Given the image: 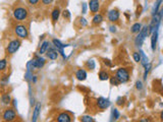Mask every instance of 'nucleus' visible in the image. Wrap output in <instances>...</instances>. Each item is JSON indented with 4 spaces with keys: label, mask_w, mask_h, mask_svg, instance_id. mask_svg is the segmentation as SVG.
<instances>
[{
    "label": "nucleus",
    "mask_w": 163,
    "mask_h": 122,
    "mask_svg": "<svg viewBox=\"0 0 163 122\" xmlns=\"http://www.w3.org/2000/svg\"><path fill=\"white\" fill-rule=\"evenodd\" d=\"M157 40H158V30H155V31L152 33V36H151V48H152V51H155V50H156Z\"/></svg>",
    "instance_id": "14"
},
{
    "label": "nucleus",
    "mask_w": 163,
    "mask_h": 122,
    "mask_svg": "<svg viewBox=\"0 0 163 122\" xmlns=\"http://www.w3.org/2000/svg\"><path fill=\"white\" fill-rule=\"evenodd\" d=\"M107 17L111 22H115L119 20V12L117 9H111L108 12Z\"/></svg>",
    "instance_id": "10"
},
{
    "label": "nucleus",
    "mask_w": 163,
    "mask_h": 122,
    "mask_svg": "<svg viewBox=\"0 0 163 122\" xmlns=\"http://www.w3.org/2000/svg\"><path fill=\"white\" fill-rule=\"evenodd\" d=\"M89 7H90V10L92 13H97L99 11V8H100V1L98 0H91L89 2Z\"/></svg>",
    "instance_id": "12"
},
{
    "label": "nucleus",
    "mask_w": 163,
    "mask_h": 122,
    "mask_svg": "<svg viewBox=\"0 0 163 122\" xmlns=\"http://www.w3.org/2000/svg\"><path fill=\"white\" fill-rule=\"evenodd\" d=\"M15 117H16V113H15V111L13 109H11V108H8V109H6L4 111V113H3V119L5 120V121H13V120L15 119Z\"/></svg>",
    "instance_id": "8"
},
{
    "label": "nucleus",
    "mask_w": 163,
    "mask_h": 122,
    "mask_svg": "<svg viewBox=\"0 0 163 122\" xmlns=\"http://www.w3.org/2000/svg\"><path fill=\"white\" fill-rule=\"evenodd\" d=\"M81 122H95V120L90 115H84L81 117Z\"/></svg>",
    "instance_id": "25"
},
{
    "label": "nucleus",
    "mask_w": 163,
    "mask_h": 122,
    "mask_svg": "<svg viewBox=\"0 0 163 122\" xmlns=\"http://www.w3.org/2000/svg\"><path fill=\"white\" fill-rule=\"evenodd\" d=\"M7 66V61L6 59H1L0 60V70H4Z\"/></svg>",
    "instance_id": "29"
},
{
    "label": "nucleus",
    "mask_w": 163,
    "mask_h": 122,
    "mask_svg": "<svg viewBox=\"0 0 163 122\" xmlns=\"http://www.w3.org/2000/svg\"><path fill=\"white\" fill-rule=\"evenodd\" d=\"M82 6H83V11H82V12L85 14V13H87V3L84 2L83 4H82Z\"/></svg>",
    "instance_id": "37"
},
{
    "label": "nucleus",
    "mask_w": 163,
    "mask_h": 122,
    "mask_svg": "<svg viewBox=\"0 0 163 122\" xmlns=\"http://www.w3.org/2000/svg\"><path fill=\"white\" fill-rule=\"evenodd\" d=\"M152 68V64L149 62L148 64H147L146 66H145V72H144V79L146 81L147 79V76H148V73H149V71H150V69Z\"/></svg>",
    "instance_id": "27"
},
{
    "label": "nucleus",
    "mask_w": 163,
    "mask_h": 122,
    "mask_svg": "<svg viewBox=\"0 0 163 122\" xmlns=\"http://www.w3.org/2000/svg\"><path fill=\"white\" fill-rule=\"evenodd\" d=\"M162 15H163V9L161 10L160 12H158L157 14L153 15V17H152V20H151V22H150V24L148 26L149 31H150L151 34L155 31V30H158V27H159V24H160Z\"/></svg>",
    "instance_id": "3"
},
{
    "label": "nucleus",
    "mask_w": 163,
    "mask_h": 122,
    "mask_svg": "<svg viewBox=\"0 0 163 122\" xmlns=\"http://www.w3.org/2000/svg\"><path fill=\"white\" fill-rule=\"evenodd\" d=\"M80 22H81V24L83 26V27H86L88 24V22H87V20L84 18V17H82V18H80Z\"/></svg>",
    "instance_id": "35"
},
{
    "label": "nucleus",
    "mask_w": 163,
    "mask_h": 122,
    "mask_svg": "<svg viewBox=\"0 0 163 122\" xmlns=\"http://www.w3.org/2000/svg\"><path fill=\"white\" fill-rule=\"evenodd\" d=\"M39 1L38 0H30L29 3H31V4H36V3H38Z\"/></svg>",
    "instance_id": "41"
},
{
    "label": "nucleus",
    "mask_w": 163,
    "mask_h": 122,
    "mask_svg": "<svg viewBox=\"0 0 163 122\" xmlns=\"http://www.w3.org/2000/svg\"><path fill=\"white\" fill-rule=\"evenodd\" d=\"M123 101L124 99L122 97H119L117 99V105H123Z\"/></svg>",
    "instance_id": "36"
},
{
    "label": "nucleus",
    "mask_w": 163,
    "mask_h": 122,
    "mask_svg": "<svg viewBox=\"0 0 163 122\" xmlns=\"http://www.w3.org/2000/svg\"><path fill=\"white\" fill-rule=\"evenodd\" d=\"M57 122H71V116L67 112H61L57 115Z\"/></svg>",
    "instance_id": "11"
},
{
    "label": "nucleus",
    "mask_w": 163,
    "mask_h": 122,
    "mask_svg": "<svg viewBox=\"0 0 163 122\" xmlns=\"http://www.w3.org/2000/svg\"><path fill=\"white\" fill-rule=\"evenodd\" d=\"M116 27L115 26H110V32L111 33H116Z\"/></svg>",
    "instance_id": "38"
},
{
    "label": "nucleus",
    "mask_w": 163,
    "mask_h": 122,
    "mask_svg": "<svg viewBox=\"0 0 163 122\" xmlns=\"http://www.w3.org/2000/svg\"><path fill=\"white\" fill-rule=\"evenodd\" d=\"M31 62H32L33 67L36 69V68H42V67L45 65V62H46V61H45L44 58H42V57L37 56V57H35L34 59H32Z\"/></svg>",
    "instance_id": "9"
},
{
    "label": "nucleus",
    "mask_w": 163,
    "mask_h": 122,
    "mask_svg": "<svg viewBox=\"0 0 163 122\" xmlns=\"http://www.w3.org/2000/svg\"><path fill=\"white\" fill-rule=\"evenodd\" d=\"M103 63H104L106 66H108V67H111L112 66L111 61H110L109 59H103Z\"/></svg>",
    "instance_id": "33"
},
{
    "label": "nucleus",
    "mask_w": 163,
    "mask_h": 122,
    "mask_svg": "<svg viewBox=\"0 0 163 122\" xmlns=\"http://www.w3.org/2000/svg\"><path fill=\"white\" fill-rule=\"evenodd\" d=\"M136 88L138 89L139 91H141L142 89H143V83H142L141 81H138L136 83Z\"/></svg>",
    "instance_id": "34"
},
{
    "label": "nucleus",
    "mask_w": 163,
    "mask_h": 122,
    "mask_svg": "<svg viewBox=\"0 0 163 122\" xmlns=\"http://www.w3.org/2000/svg\"><path fill=\"white\" fill-rule=\"evenodd\" d=\"M20 40H12V41H10L9 43H8L7 45V48H6V50H7V53L10 54V55H12V54H15V52L20 49Z\"/></svg>",
    "instance_id": "6"
},
{
    "label": "nucleus",
    "mask_w": 163,
    "mask_h": 122,
    "mask_svg": "<svg viewBox=\"0 0 163 122\" xmlns=\"http://www.w3.org/2000/svg\"><path fill=\"white\" fill-rule=\"evenodd\" d=\"M96 104L100 110H105L110 106V101L109 99H106L104 97H99L96 101Z\"/></svg>",
    "instance_id": "7"
},
{
    "label": "nucleus",
    "mask_w": 163,
    "mask_h": 122,
    "mask_svg": "<svg viewBox=\"0 0 163 122\" xmlns=\"http://www.w3.org/2000/svg\"><path fill=\"white\" fill-rule=\"evenodd\" d=\"M28 15H29L28 9L24 7H22V6H20V7H16L13 10V16H15V20H20V22L27 20Z\"/></svg>",
    "instance_id": "4"
},
{
    "label": "nucleus",
    "mask_w": 163,
    "mask_h": 122,
    "mask_svg": "<svg viewBox=\"0 0 163 122\" xmlns=\"http://www.w3.org/2000/svg\"><path fill=\"white\" fill-rule=\"evenodd\" d=\"M160 119L163 121V110H162V112L160 113Z\"/></svg>",
    "instance_id": "42"
},
{
    "label": "nucleus",
    "mask_w": 163,
    "mask_h": 122,
    "mask_svg": "<svg viewBox=\"0 0 163 122\" xmlns=\"http://www.w3.org/2000/svg\"><path fill=\"white\" fill-rule=\"evenodd\" d=\"M103 22V15L101 13H96L94 16H93V20H92V22L93 24H100L101 22Z\"/></svg>",
    "instance_id": "17"
},
{
    "label": "nucleus",
    "mask_w": 163,
    "mask_h": 122,
    "mask_svg": "<svg viewBox=\"0 0 163 122\" xmlns=\"http://www.w3.org/2000/svg\"><path fill=\"white\" fill-rule=\"evenodd\" d=\"M139 122H151V120L149 119V118H142Z\"/></svg>",
    "instance_id": "39"
},
{
    "label": "nucleus",
    "mask_w": 163,
    "mask_h": 122,
    "mask_svg": "<svg viewBox=\"0 0 163 122\" xmlns=\"http://www.w3.org/2000/svg\"><path fill=\"white\" fill-rule=\"evenodd\" d=\"M115 77L118 79L119 83H125L129 81V71L125 67H120L116 70Z\"/></svg>",
    "instance_id": "1"
},
{
    "label": "nucleus",
    "mask_w": 163,
    "mask_h": 122,
    "mask_svg": "<svg viewBox=\"0 0 163 122\" xmlns=\"http://www.w3.org/2000/svg\"><path fill=\"white\" fill-rule=\"evenodd\" d=\"M15 33L17 37H20L22 39H27L29 36V31L24 24H16L15 28Z\"/></svg>",
    "instance_id": "5"
},
{
    "label": "nucleus",
    "mask_w": 163,
    "mask_h": 122,
    "mask_svg": "<svg viewBox=\"0 0 163 122\" xmlns=\"http://www.w3.org/2000/svg\"><path fill=\"white\" fill-rule=\"evenodd\" d=\"M46 54H47V57H48L49 59H51V60H55V59H57V57H58V51L53 48H49L48 51L46 52Z\"/></svg>",
    "instance_id": "15"
},
{
    "label": "nucleus",
    "mask_w": 163,
    "mask_h": 122,
    "mask_svg": "<svg viewBox=\"0 0 163 122\" xmlns=\"http://www.w3.org/2000/svg\"><path fill=\"white\" fill-rule=\"evenodd\" d=\"M51 15H52V20H53V22H57L59 18V15H60V9H59L58 7L54 8Z\"/></svg>",
    "instance_id": "22"
},
{
    "label": "nucleus",
    "mask_w": 163,
    "mask_h": 122,
    "mask_svg": "<svg viewBox=\"0 0 163 122\" xmlns=\"http://www.w3.org/2000/svg\"><path fill=\"white\" fill-rule=\"evenodd\" d=\"M141 30H142V24H139V22H136V24H134L131 26V32L133 33V34H137V33L141 32Z\"/></svg>",
    "instance_id": "19"
},
{
    "label": "nucleus",
    "mask_w": 163,
    "mask_h": 122,
    "mask_svg": "<svg viewBox=\"0 0 163 122\" xmlns=\"http://www.w3.org/2000/svg\"><path fill=\"white\" fill-rule=\"evenodd\" d=\"M133 58L136 62H141V55L139 52H134L133 53Z\"/></svg>",
    "instance_id": "31"
},
{
    "label": "nucleus",
    "mask_w": 163,
    "mask_h": 122,
    "mask_svg": "<svg viewBox=\"0 0 163 122\" xmlns=\"http://www.w3.org/2000/svg\"><path fill=\"white\" fill-rule=\"evenodd\" d=\"M110 78L109 73L106 70H101L99 72V79L100 81H108Z\"/></svg>",
    "instance_id": "20"
},
{
    "label": "nucleus",
    "mask_w": 163,
    "mask_h": 122,
    "mask_svg": "<svg viewBox=\"0 0 163 122\" xmlns=\"http://www.w3.org/2000/svg\"><path fill=\"white\" fill-rule=\"evenodd\" d=\"M86 66H87L88 69H90V70H94L96 67V62L93 59H90V60L87 61V63H86Z\"/></svg>",
    "instance_id": "23"
},
{
    "label": "nucleus",
    "mask_w": 163,
    "mask_h": 122,
    "mask_svg": "<svg viewBox=\"0 0 163 122\" xmlns=\"http://www.w3.org/2000/svg\"><path fill=\"white\" fill-rule=\"evenodd\" d=\"M139 53H140V55H141V64L144 66V67H145V66H146L147 64L149 63L148 57H147L146 55H145V53H144V52L142 51V50H140Z\"/></svg>",
    "instance_id": "21"
},
{
    "label": "nucleus",
    "mask_w": 163,
    "mask_h": 122,
    "mask_svg": "<svg viewBox=\"0 0 163 122\" xmlns=\"http://www.w3.org/2000/svg\"><path fill=\"white\" fill-rule=\"evenodd\" d=\"M76 77L78 78L79 81H85L87 78V72L85 69H79L76 72Z\"/></svg>",
    "instance_id": "16"
},
{
    "label": "nucleus",
    "mask_w": 163,
    "mask_h": 122,
    "mask_svg": "<svg viewBox=\"0 0 163 122\" xmlns=\"http://www.w3.org/2000/svg\"><path fill=\"white\" fill-rule=\"evenodd\" d=\"M120 117V113H119V111L116 109V108H114V109L112 110V118L114 120H117L118 118Z\"/></svg>",
    "instance_id": "28"
},
{
    "label": "nucleus",
    "mask_w": 163,
    "mask_h": 122,
    "mask_svg": "<svg viewBox=\"0 0 163 122\" xmlns=\"http://www.w3.org/2000/svg\"><path fill=\"white\" fill-rule=\"evenodd\" d=\"M42 2H43L44 4H50V3H51L52 1H51V0H43Z\"/></svg>",
    "instance_id": "40"
},
{
    "label": "nucleus",
    "mask_w": 163,
    "mask_h": 122,
    "mask_svg": "<svg viewBox=\"0 0 163 122\" xmlns=\"http://www.w3.org/2000/svg\"><path fill=\"white\" fill-rule=\"evenodd\" d=\"M109 79H110V83H111L112 85H119V81H118V79L115 77V75L110 76Z\"/></svg>",
    "instance_id": "30"
},
{
    "label": "nucleus",
    "mask_w": 163,
    "mask_h": 122,
    "mask_svg": "<svg viewBox=\"0 0 163 122\" xmlns=\"http://www.w3.org/2000/svg\"><path fill=\"white\" fill-rule=\"evenodd\" d=\"M40 110H41V103L38 102L36 104L34 108V111H33V116H32V122H37L38 117L40 115Z\"/></svg>",
    "instance_id": "13"
},
{
    "label": "nucleus",
    "mask_w": 163,
    "mask_h": 122,
    "mask_svg": "<svg viewBox=\"0 0 163 122\" xmlns=\"http://www.w3.org/2000/svg\"><path fill=\"white\" fill-rule=\"evenodd\" d=\"M62 14H63V17H64V18H66V20H69V18H71V12L68 11L67 9H66V10H63V12H62Z\"/></svg>",
    "instance_id": "32"
},
{
    "label": "nucleus",
    "mask_w": 163,
    "mask_h": 122,
    "mask_svg": "<svg viewBox=\"0 0 163 122\" xmlns=\"http://www.w3.org/2000/svg\"><path fill=\"white\" fill-rule=\"evenodd\" d=\"M1 101H2L3 104L8 105L10 103V101H11V98H10V96L8 95V94H5V95H3L2 97H1Z\"/></svg>",
    "instance_id": "26"
},
{
    "label": "nucleus",
    "mask_w": 163,
    "mask_h": 122,
    "mask_svg": "<svg viewBox=\"0 0 163 122\" xmlns=\"http://www.w3.org/2000/svg\"><path fill=\"white\" fill-rule=\"evenodd\" d=\"M150 34V31H149V27L146 26V27H144L143 29L141 30V32L139 33V35L136 37V39H135V45L137 47H141L143 45L144 41L146 39L147 37L149 36Z\"/></svg>",
    "instance_id": "2"
},
{
    "label": "nucleus",
    "mask_w": 163,
    "mask_h": 122,
    "mask_svg": "<svg viewBox=\"0 0 163 122\" xmlns=\"http://www.w3.org/2000/svg\"><path fill=\"white\" fill-rule=\"evenodd\" d=\"M49 42L48 41H44L43 43H42L41 47H40V50H39V53L41 54H44V53H46L47 51H48V49H49Z\"/></svg>",
    "instance_id": "18"
},
{
    "label": "nucleus",
    "mask_w": 163,
    "mask_h": 122,
    "mask_svg": "<svg viewBox=\"0 0 163 122\" xmlns=\"http://www.w3.org/2000/svg\"><path fill=\"white\" fill-rule=\"evenodd\" d=\"M161 3H162V1H156V2H155L153 9H152V14H153V15L157 14V13L159 12V7H160Z\"/></svg>",
    "instance_id": "24"
}]
</instances>
